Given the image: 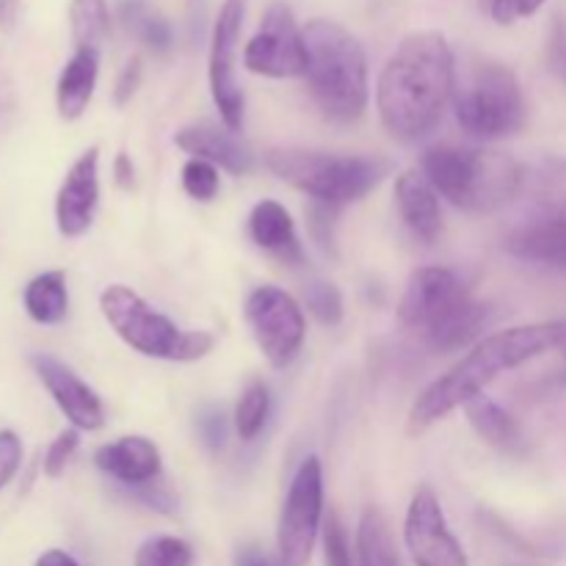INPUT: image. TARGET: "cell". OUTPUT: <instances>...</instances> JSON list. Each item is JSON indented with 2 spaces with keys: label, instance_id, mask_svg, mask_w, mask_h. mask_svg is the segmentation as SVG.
I'll return each mask as SVG.
<instances>
[{
  "label": "cell",
  "instance_id": "603a6c76",
  "mask_svg": "<svg viewBox=\"0 0 566 566\" xmlns=\"http://www.w3.org/2000/svg\"><path fill=\"white\" fill-rule=\"evenodd\" d=\"M464 415H468V423L473 426L475 434L492 448H501V451H512L520 446L523 434H520V426L506 409L497 401H492L486 392L470 398L464 403Z\"/></svg>",
  "mask_w": 566,
  "mask_h": 566
},
{
  "label": "cell",
  "instance_id": "60d3db41",
  "mask_svg": "<svg viewBox=\"0 0 566 566\" xmlns=\"http://www.w3.org/2000/svg\"><path fill=\"white\" fill-rule=\"evenodd\" d=\"M22 0H0V31L11 33L20 22Z\"/></svg>",
  "mask_w": 566,
  "mask_h": 566
},
{
  "label": "cell",
  "instance_id": "ab89813d",
  "mask_svg": "<svg viewBox=\"0 0 566 566\" xmlns=\"http://www.w3.org/2000/svg\"><path fill=\"white\" fill-rule=\"evenodd\" d=\"M114 180L116 186L125 188V191L136 188V166H133L130 155L127 153H119L114 158Z\"/></svg>",
  "mask_w": 566,
  "mask_h": 566
},
{
  "label": "cell",
  "instance_id": "d6a6232c",
  "mask_svg": "<svg viewBox=\"0 0 566 566\" xmlns=\"http://www.w3.org/2000/svg\"><path fill=\"white\" fill-rule=\"evenodd\" d=\"M77 446H81V431L72 429V426L70 429L61 431V434L50 442L48 453H44V459H42L44 475H48V479H61V475H64V470L70 468L72 457H75Z\"/></svg>",
  "mask_w": 566,
  "mask_h": 566
},
{
  "label": "cell",
  "instance_id": "d6986e66",
  "mask_svg": "<svg viewBox=\"0 0 566 566\" xmlns=\"http://www.w3.org/2000/svg\"><path fill=\"white\" fill-rule=\"evenodd\" d=\"M396 205L403 224L423 243H434L442 232L440 199L420 171H403L396 180Z\"/></svg>",
  "mask_w": 566,
  "mask_h": 566
},
{
  "label": "cell",
  "instance_id": "277c9868",
  "mask_svg": "<svg viewBox=\"0 0 566 566\" xmlns=\"http://www.w3.org/2000/svg\"><path fill=\"white\" fill-rule=\"evenodd\" d=\"M398 321L403 329L420 332L434 352H459L486 324V304L470 293L464 276L442 265L412 271L398 302Z\"/></svg>",
  "mask_w": 566,
  "mask_h": 566
},
{
  "label": "cell",
  "instance_id": "1f68e13d",
  "mask_svg": "<svg viewBox=\"0 0 566 566\" xmlns=\"http://www.w3.org/2000/svg\"><path fill=\"white\" fill-rule=\"evenodd\" d=\"M324 562L326 566H357V551H352V539L335 512L324 520Z\"/></svg>",
  "mask_w": 566,
  "mask_h": 566
},
{
  "label": "cell",
  "instance_id": "9a60e30c",
  "mask_svg": "<svg viewBox=\"0 0 566 566\" xmlns=\"http://www.w3.org/2000/svg\"><path fill=\"white\" fill-rule=\"evenodd\" d=\"M99 205V149L77 155L55 193V227L64 238H81L92 230Z\"/></svg>",
  "mask_w": 566,
  "mask_h": 566
},
{
  "label": "cell",
  "instance_id": "cb8c5ba5",
  "mask_svg": "<svg viewBox=\"0 0 566 566\" xmlns=\"http://www.w3.org/2000/svg\"><path fill=\"white\" fill-rule=\"evenodd\" d=\"M357 566H403L392 531L379 509H365L357 525Z\"/></svg>",
  "mask_w": 566,
  "mask_h": 566
},
{
  "label": "cell",
  "instance_id": "44dd1931",
  "mask_svg": "<svg viewBox=\"0 0 566 566\" xmlns=\"http://www.w3.org/2000/svg\"><path fill=\"white\" fill-rule=\"evenodd\" d=\"M99 75V50L75 48L72 59L61 70L55 83V108L66 122H75L86 114L88 103L94 97Z\"/></svg>",
  "mask_w": 566,
  "mask_h": 566
},
{
  "label": "cell",
  "instance_id": "f1b7e54d",
  "mask_svg": "<svg viewBox=\"0 0 566 566\" xmlns=\"http://www.w3.org/2000/svg\"><path fill=\"white\" fill-rule=\"evenodd\" d=\"M193 562H197V553L191 542L169 534L149 536L133 556V566H193Z\"/></svg>",
  "mask_w": 566,
  "mask_h": 566
},
{
  "label": "cell",
  "instance_id": "6da1fadb",
  "mask_svg": "<svg viewBox=\"0 0 566 566\" xmlns=\"http://www.w3.org/2000/svg\"><path fill=\"white\" fill-rule=\"evenodd\" d=\"M457 88V61L440 31H415L401 39L381 66L376 108L387 133L418 142L437 127Z\"/></svg>",
  "mask_w": 566,
  "mask_h": 566
},
{
  "label": "cell",
  "instance_id": "74e56055",
  "mask_svg": "<svg viewBox=\"0 0 566 566\" xmlns=\"http://www.w3.org/2000/svg\"><path fill=\"white\" fill-rule=\"evenodd\" d=\"M142 59L133 55L125 66H122L119 77H116V86H114V103L116 105H125L130 103V97L136 94L138 83H142Z\"/></svg>",
  "mask_w": 566,
  "mask_h": 566
},
{
  "label": "cell",
  "instance_id": "f35d334b",
  "mask_svg": "<svg viewBox=\"0 0 566 566\" xmlns=\"http://www.w3.org/2000/svg\"><path fill=\"white\" fill-rule=\"evenodd\" d=\"M199 429H202L205 442H208L210 448L224 446L227 426H224V418H221V412H210L205 415V418H199Z\"/></svg>",
  "mask_w": 566,
  "mask_h": 566
},
{
  "label": "cell",
  "instance_id": "ba28073f",
  "mask_svg": "<svg viewBox=\"0 0 566 566\" xmlns=\"http://www.w3.org/2000/svg\"><path fill=\"white\" fill-rule=\"evenodd\" d=\"M453 111L459 127L479 142L514 136L528 114L517 75L497 61H484L470 72L459 94H453Z\"/></svg>",
  "mask_w": 566,
  "mask_h": 566
},
{
  "label": "cell",
  "instance_id": "7a4b0ae2",
  "mask_svg": "<svg viewBox=\"0 0 566 566\" xmlns=\"http://www.w3.org/2000/svg\"><path fill=\"white\" fill-rule=\"evenodd\" d=\"M562 329L564 321H547V324L512 326V329L484 337L473 352H468V357L459 359L448 374L431 381L415 398L412 409H409V434H423L453 409L481 396L501 374L542 357L551 348H558Z\"/></svg>",
  "mask_w": 566,
  "mask_h": 566
},
{
  "label": "cell",
  "instance_id": "52a82bcc",
  "mask_svg": "<svg viewBox=\"0 0 566 566\" xmlns=\"http://www.w3.org/2000/svg\"><path fill=\"white\" fill-rule=\"evenodd\" d=\"M99 313L116 332V337L144 357L197 363L208 357L216 346V337L210 332L180 329L169 315L149 307L136 291L125 285L105 287L99 296Z\"/></svg>",
  "mask_w": 566,
  "mask_h": 566
},
{
  "label": "cell",
  "instance_id": "d590c367",
  "mask_svg": "<svg viewBox=\"0 0 566 566\" xmlns=\"http://www.w3.org/2000/svg\"><path fill=\"white\" fill-rule=\"evenodd\" d=\"M547 66L558 81L566 83V11L553 20L551 39H547Z\"/></svg>",
  "mask_w": 566,
  "mask_h": 566
},
{
  "label": "cell",
  "instance_id": "8fae6325",
  "mask_svg": "<svg viewBox=\"0 0 566 566\" xmlns=\"http://www.w3.org/2000/svg\"><path fill=\"white\" fill-rule=\"evenodd\" d=\"M243 17H247V0H224L221 3L219 17L213 22L208 59L210 97H213L216 108H219L224 127L235 133L243 130V114H247V99H243V88L238 83L235 72Z\"/></svg>",
  "mask_w": 566,
  "mask_h": 566
},
{
  "label": "cell",
  "instance_id": "2e32d148",
  "mask_svg": "<svg viewBox=\"0 0 566 566\" xmlns=\"http://www.w3.org/2000/svg\"><path fill=\"white\" fill-rule=\"evenodd\" d=\"M94 464L108 479L133 486V490H144V486L155 484L160 479V470H164L158 446L142 434L119 437V440L103 446L94 453Z\"/></svg>",
  "mask_w": 566,
  "mask_h": 566
},
{
  "label": "cell",
  "instance_id": "e0dca14e",
  "mask_svg": "<svg viewBox=\"0 0 566 566\" xmlns=\"http://www.w3.org/2000/svg\"><path fill=\"white\" fill-rule=\"evenodd\" d=\"M175 144L182 153L191 155V158L208 160V164L219 166V169L230 171V175H249L254 169L252 149L230 127L199 122V125L182 127L175 136Z\"/></svg>",
  "mask_w": 566,
  "mask_h": 566
},
{
  "label": "cell",
  "instance_id": "7c38bea8",
  "mask_svg": "<svg viewBox=\"0 0 566 566\" xmlns=\"http://www.w3.org/2000/svg\"><path fill=\"white\" fill-rule=\"evenodd\" d=\"M249 72L263 77H304L307 72V44L304 28L298 25L287 3H271L260 20L258 33L243 50Z\"/></svg>",
  "mask_w": 566,
  "mask_h": 566
},
{
  "label": "cell",
  "instance_id": "83f0119b",
  "mask_svg": "<svg viewBox=\"0 0 566 566\" xmlns=\"http://www.w3.org/2000/svg\"><path fill=\"white\" fill-rule=\"evenodd\" d=\"M122 11H125V25L130 28L153 53H169L171 44H175V31H171V25L164 17L147 11V6L138 3V0H130V6H125Z\"/></svg>",
  "mask_w": 566,
  "mask_h": 566
},
{
  "label": "cell",
  "instance_id": "7402d4cb",
  "mask_svg": "<svg viewBox=\"0 0 566 566\" xmlns=\"http://www.w3.org/2000/svg\"><path fill=\"white\" fill-rule=\"evenodd\" d=\"M22 307L39 326H59L70 313V291L64 271H42L22 291Z\"/></svg>",
  "mask_w": 566,
  "mask_h": 566
},
{
  "label": "cell",
  "instance_id": "7bdbcfd3",
  "mask_svg": "<svg viewBox=\"0 0 566 566\" xmlns=\"http://www.w3.org/2000/svg\"><path fill=\"white\" fill-rule=\"evenodd\" d=\"M235 566H274V564H271L269 556H265V553H260L258 547H243V551L238 553Z\"/></svg>",
  "mask_w": 566,
  "mask_h": 566
},
{
  "label": "cell",
  "instance_id": "d4e9b609",
  "mask_svg": "<svg viewBox=\"0 0 566 566\" xmlns=\"http://www.w3.org/2000/svg\"><path fill=\"white\" fill-rule=\"evenodd\" d=\"M70 28L75 48H103L111 31L108 0H72L70 3Z\"/></svg>",
  "mask_w": 566,
  "mask_h": 566
},
{
  "label": "cell",
  "instance_id": "5bb4252c",
  "mask_svg": "<svg viewBox=\"0 0 566 566\" xmlns=\"http://www.w3.org/2000/svg\"><path fill=\"white\" fill-rule=\"evenodd\" d=\"M33 370H36L39 381L44 385V390L50 392V398L55 401V407L61 409L66 420H70L72 429L77 431H99L105 426V407L103 398L70 368L61 359L50 357V354H33L31 357Z\"/></svg>",
  "mask_w": 566,
  "mask_h": 566
},
{
  "label": "cell",
  "instance_id": "4dcf8cb0",
  "mask_svg": "<svg viewBox=\"0 0 566 566\" xmlns=\"http://www.w3.org/2000/svg\"><path fill=\"white\" fill-rule=\"evenodd\" d=\"M182 191H186L193 202H213L221 191L219 166L199 158L188 160V164L182 166Z\"/></svg>",
  "mask_w": 566,
  "mask_h": 566
},
{
  "label": "cell",
  "instance_id": "9c48e42d",
  "mask_svg": "<svg viewBox=\"0 0 566 566\" xmlns=\"http://www.w3.org/2000/svg\"><path fill=\"white\" fill-rule=\"evenodd\" d=\"M324 531V468L318 457H304L287 486L276 523L280 566H307Z\"/></svg>",
  "mask_w": 566,
  "mask_h": 566
},
{
  "label": "cell",
  "instance_id": "ee69618b",
  "mask_svg": "<svg viewBox=\"0 0 566 566\" xmlns=\"http://www.w3.org/2000/svg\"><path fill=\"white\" fill-rule=\"evenodd\" d=\"M558 352L564 354V359H566V321H564V329H562V343H558Z\"/></svg>",
  "mask_w": 566,
  "mask_h": 566
},
{
  "label": "cell",
  "instance_id": "b9f144b4",
  "mask_svg": "<svg viewBox=\"0 0 566 566\" xmlns=\"http://www.w3.org/2000/svg\"><path fill=\"white\" fill-rule=\"evenodd\" d=\"M33 566H81V562H77L72 553L59 551V547H50V551H44L42 556L36 558V564Z\"/></svg>",
  "mask_w": 566,
  "mask_h": 566
},
{
  "label": "cell",
  "instance_id": "ffe728a7",
  "mask_svg": "<svg viewBox=\"0 0 566 566\" xmlns=\"http://www.w3.org/2000/svg\"><path fill=\"white\" fill-rule=\"evenodd\" d=\"M506 252L525 263L566 271V219L539 216L506 238Z\"/></svg>",
  "mask_w": 566,
  "mask_h": 566
},
{
  "label": "cell",
  "instance_id": "3957f363",
  "mask_svg": "<svg viewBox=\"0 0 566 566\" xmlns=\"http://www.w3.org/2000/svg\"><path fill=\"white\" fill-rule=\"evenodd\" d=\"M307 88L315 108L335 125H352L368 108V59L340 22L315 17L304 25Z\"/></svg>",
  "mask_w": 566,
  "mask_h": 566
},
{
  "label": "cell",
  "instance_id": "30bf717a",
  "mask_svg": "<svg viewBox=\"0 0 566 566\" xmlns=\"http://www.w3.org/2000/svg\"><path fill=\"white\" fill-rule=\"evenodd\" d=\"M243 318L271 368H287L298 357L307 337V321L291 293L276 285L254 287L243 304Z\"/></svg>",
  "mask_w": 566,
  "mask_h": 566
},
{
  "label": "cell",
  "instance_id": "e575fe53",
  "mask_svg": "<svg viewBox=\"0 0 566 566\" xmlns=\"http://www.w3.org/2000/svg\"><path fill=\"white\" fill-rule=\"evenodd\" d=\"M484 3L497 25H512V22L536 14L545 6V0H484Z\"/></svg>",
  "mask_w": 566,
  "mask_h": 566
},
{
  "label": "cell",
  "instance_id": "5b68a950",
  "mask_svg": "<svg viewBox=\"0 0 566 566\" xmlns=\"http://www.w3.org/2000/svg\"><path fill=\"white\" fill-rule=\"evenodd\" d=\"M420 175L440 197L468 213H495L525 186V171L501 149L434 144L420 158Z\"/></svg>",
  "mask_w": 566,
  "mask_h": 566
},
{
  "label": "cell",
  "instance_id": "ac0fdd59",
  "mask_svg": "<svg viewBox=\"0 0 566 566\" xmlns=\"http://www.w3.org/2000/svg\"><path fill=\"white\" fill-rule=\"evenodd\" d=\"M249 238L254 241V247L274 254L282 263L298 265L304 260V249L296 235V224H293L285 205L274 202V199H263V202H258L252 208V213H249Z\"/></svg>",
  "mask_w": 566,
  "mask_h": 566
},
{
  "label": "cell",
  "instance_id": "836d02e7",
  "mask_svg": "<svg viewBox=\"0 0 566 566\" xmlns=\"http://www.w3.org/2000/svg\"><path fill=\"white\" fill-rule=\"evenodd\" d=\"M22 464V440L17 431H0V492L14 481L17 470Z\"/></svg>",
  "mask_w": 566,
  "mask_h": 566
},
{
  "label": "cell",
  "instance_id": "484cf974",
  "mask_svg": "<svg viewBox=\"0 0 566 566\" xmlns=\"http://www.w3.org/2000/svg\"><path fill=\"white\" fill-rule=\"evenodd\" d=\"M531 199L539 216L566 219V158L547 160L539 166L531 182Z\"/></svg>",
  "mask_w": 566,
  "mask_h": 566
},
{
  "label": "cell",
  "instance_id": "4fadbf2b",
  "mask_svg": "<svg viewBox=\"0 0 566 566\" xmlns=\"http://www.w3.org/2000/svg\"><path fill=\"white\" fill-rule=\"evenodd\" d=\"M403 545L415 566H470L468 553L448 525L440 497L429 484L418 486L409 501Z\"/></svg>",
  "mask_w": 566,
  "mask_h": 566
},
{
  "label": "cell",
  "instance_id": "4316f807",
  "mask_svg": "<svg viewBox=\"0 0 566 566\" xmlns=\"http://www.w3.org/2000/svg\"><path fill=\"white\" fill-rule=\"evenodd\" d=\"M271 415V396L269 387L260 379H252L243 387L241 398L235 403V415H232V426H235L238 437L243 442H252L260 431L265 429V420Z\"/></svg>",
  "mask_w": 566,
  "mask_h": 566
},
{
  "label": "cell",
  "instance_id": "8d00e7d4",
  "mask_svg": "<svg viewBox=\"0 0 566 566\" xmlns=\"http://www.w3.org/2000/svg\"><path fill=\"white\" fill-rule=\"evenodd\" d=\"M340 213V210L335 208H326V205H318V202H310V232H313L315 241L321 243V247H332V241H335V216Z\"/></svg>",
  "mask_w": 566,
  "mask_h": 566
},
{
  "label": "cell",
  "instance_id": "8992f818",
  "mask_svg": "<svg viewBox=\"0 0 566 566\" xmlns=\"http://www.w3.org/2000/svg\"><path fill=\"white\" fill-rule=\"evenodd\" d=\"M265 166L310 202L343 210L368 197L392 171L387 158L376 155H335L318 149H269Z\"/></svg>",
  "mask_w": 566,
  "mask_h": 566
},
{
  "label": "cell",
  "instance_id": "f546056e",
  "mask_svg": "<svg viewBox=\"0 0 566 566\" xmlns=\"http://www.w3.org/2000/svg\"><path fill=\"white\" fill-rule=\"evenodd\" d=\"M304 304L313 313V318L324 326H337L343 321V293L337 291L335 282L313 280L304 287Z\"/></svg>",
  "mask_w": 566,
  "mask_h": 566
}]
</instances>
